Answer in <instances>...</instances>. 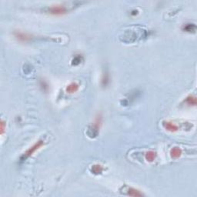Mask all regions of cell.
<instances>
[{
  "label": "cell",
  "mask_w": 197,
  "mask_h": 197,
  "mask_svg": "<svg viewBox=\"0 0 197 197\" xmlns=\"http://www.w3.org/2000/svg\"><path fill=\"white\" fill-rule=\"evenodd\" d=\"M43 145H44V140H43V139L39 140L37 142H35V143L32 147H30V149H28L26 152H25L24 154L22 155L21 160H26L27 158H29L30 156H32V155L33 154L34 152H36L38 149H39L41 147L43 146Z\"/></svg>",
  "instance_id": "6da1fadb"
},
{
  "label": "cell",
  "mask_w": 197,
  "mask_h": 197,
  "mask_svg": "<svg viewBox=\"0 0 197 197\" xmlns=\"http://www.w3.org/2000/svg\"><path fill=\"white\" fill-rule=\"evenodd\" d=\"M48 12L53 15H62L67 12V9L62 5H56L51 6L48 9Z\"/></svg>",
  "instance_id": "7a4b0ae2"
},
{
  "label": "cell",
  "mask_w": 197,
  "mask_h": 197,
  "mask_svg": "<svg viewBox=\"0 0 197 197\" xmlns=\"http://www.w3.org/2000/svg\"><path fill=\"white\" fill-rule=\"evenodd\" d=\"M15 36H16V38H17L19 41H21V42H28V41H30V39H31V36H30V35L26 34V33H24V32H16V33H15Z\"/></svg>",
  "instance_id": "3957f363"
},
{
  "label": "cell",
  "mask_w": 197,
  "mask_h": 197,
  "mask_svg": "<svg viewBox=\"0 0 197 197\" xmlns=\"http://www.w3.org/2000/svg\"><path fill=\"white\" fill-rule=\"evenodd\" d=\"M163 126L165 127V129L166 130L169 131V132H172V133L176 132V131H178L179 129L178 126L176 125H175L174 123H171V122H165V123H163Z\"/></svg>",
  "instance_id": "277c9868"
},
{
  "label": "cell",
  "mask_w": 197,
  "mask_h": 197,
  "mask_svg": "<svg viewBox=\"0 0 197 197\" xmlns=\"http://www.w3.org/2000/svg\"><path fill=\"white\" fill-rule=\"evenodd\" d=\"M78 89H79V85L76 83H71V84H69L66 87V92L67 93H76Z\"/></svg>",
  "instance_id": "5b68a950"
},
{
  "label": "cell",
  "mask_w": 197,
  "mask_h": 197,
  "mask_svg": "<svg viewBox=\"0 0 197 197\" xmlns=\"http://www.w3.org/2000/svg\"><path fill=\"white\" fill-rule=\"evenodd\" d=\"M170 154L172 157L174 158V159H177L181 156L182 150L178 147H174V148L171 149Z\"/></svg>",
  "instance_id": "8992f818"
},
{
  "label": "cell",
  "mask_w": 197,
  "mask_h": 197,
  "mask_svg": "<svg viewBox=\"0 0 197 197\" xmlns=\"http://www.w3.org/2000/svg\"><path fill=\"white\" fill-rule=\"evenodd\" d=\"M128 194L129 195V196H143V194L142 193V192H140L139 190H137V189H134V188H129L128 190Z\"/></svg>",
  "instance_id": "52a82bcc"
},
{
  "label": "cell",
  "mask_w": 197,
  "mask_h": 197,
  "mask_svg": "<svg viewBox=\"0 0 197 197\" xmlns=\"http://www.w3.org/2000/svg\"><path fill=\"white\" fill-rule=\"evenodd\" d=\"M156 156V152H154L153 151H149V152H147L146 154V159L148 161H149V162H152V161L155 160Z\"/></svg>",
  "instance_id": "ba28073f"
},
{
  "label": "cell",
  "mask_w": 197,
  "mask_h": 197,
  "mask_svg": "<svg viewBox=\"0 0 197 197\" xmlns=\"http://www.w3.org/2000/svg\"><path fill=\"white\" fill-rule=\"evenodd\" d=\"M186 102L189 105H191V106H196V98L195 96H188L186 99Z\"/></svg>",
  "instance_id": "9c48e42d"
},
{
  "label": "cell",
  "mask_w": 197,
  "mask_h": 197,
  "mask_svg": "<svg viewBox=\"0 0 197 197\" xmlns=\"http://www.w3.org/2000/svg\"><path fill=\"white\" fill-rule=\"evenodd\" d=\"M195 30H196V26H195V25L192 24L186 25L184 27V30L186 32H192V31H195Z\"/></svg>",
  "instance_id": "30bf717a"
},
{
  "label": "cell",
  "mask_w": 197,
  "mask_h": 197,
  "mask_svg": "<svg viewBox=\"0 0 197 197\" xmlns=\"http://www.w3.org/2000/svg\"><path fill=\"white\" fill-rule=\"evenodd\" d=\"M93 172L95 173H98L102 172L101 165H94L93 166Z\"/></svg>",
  "instance_id": "8fae6325"
}]
</instances>
